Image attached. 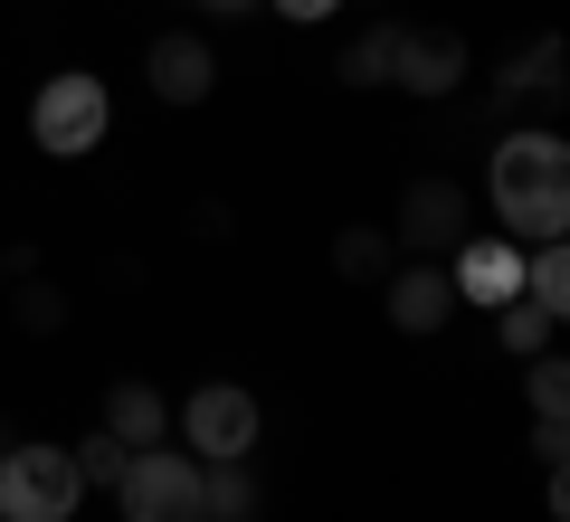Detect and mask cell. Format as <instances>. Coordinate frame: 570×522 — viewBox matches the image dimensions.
<instances>
[{"mask_svg":"<svg viewBox=\"0 0 570 522\" xmlns=\"http://www.w3.org/2000/svg\"><path fill=\"white\" fill-rule=\"evenodd\" d=\"M105 134H115V96H105V77H86V67H58V77L29 96V142H39L48 161H86Z\"/></svg>","mask_w":570,"mask_h":522,"instance_id":"2","label":"cell"},{"mask_svg":"<svg viewBox=\"0 0 570 522\" xmlns=\"http://www.w3.org/2000/svg\"><path fill=\"white\" fill-rule=\"evenodd\" d=\"M494 333H504V352H513V362H532V352H551V314H542L532 295L494 304Z\"/></svg>","mask_w":570,"mask_h":522,"instance_id":"18","label":"cell"},{"mask_svg":"<svg viewBox=\"0 0 570 522\" xmlns=\"http://www.w3.org/2000/svg\"><path fill=\"white\" fill-rule=\"evenodd\" d=\"M266 10H276V20H295V29H324L333 10H352V0H266Z\"/></svg>","mask_w":570,"mask_h":522,"instance_id":"22","label":"cell"},{"mask_svg":"<svg viewBox=\"0 0 570 522\" xmlns=\"http://www.w3.org/2000/svg\"><path fill=\"white\" fill-rule=\"evenodd\" d=\"M257 437H266V408H257V390L247 381H200L181 400V446L200 465H219V456H257Z\"/></svg>","mask_w":570,"mask_h":522,"instance_id":"5","label":"cell"},{"mask_svg":"<svg viewBox=\"0 0 570 522\" xmlns=\"http://www.w3.org/2000/svg\"><path fill=\"white\" fill-rule=\"evenodd\" d=\"M124 522H209V465L200 456H171L163 446H134V465L115 475Z\"/></svg>","mask_w":570,"mask_h":522,"instance_id":"3","label":"cell"},{"mask_svg":"<svg viewBox=\"0 0 570 522\" xmlns=\"http://www.w3.org/2000/svg\"><path fill=\"white\" fill-rule=\"evenodd\" d=\"M0 295H10V257H0Z\"/></svg>","mask_w":570,"mask_h":522,"instance_id":"26","label":"cell"},{"mask_svg":"<svg viewBox=\"0 0 570 522\" xmlns=\"http://www.w3.org/2000/svg\"><path fill=\"white\" fill-rule=\"evenodd\" d=\"M190 238H200V247H228V238H238V209H228V200H190Z\"/></svg>","mask_w":570,"mask_h":522,"instance_id":"21","label":"cell"},{"mask_svg":"<svg viewBox=\"0 0 570 522\" xmlns=\"http://www.w3.org/2000/svg\"><path fill=\"white\" fill-rule=\"evenodd\" d=\"M485 200H494V238L513 247L570 238V142L551 124H504L485 161Z\"/></svg>","mask_w":570,"mask_h":522,"instance_id":"1","label":"cell"},{"mask_svg":"<svg viewBox=\"0 0 570 522\" xmlns=\"http://www.w3.org/2000/svg\"><path fill=\"white\" fill-rule=\"evenodd\" d=\"M190 10H209V20H238V10H257V0H190Z\"/></svg>","mask_w":570,"mask_h":522,"instance_id":"25","label":"cell"},{"mask_svg":"<svg viewBox=\"0 0 570 522\" xmlns=\"http://www.w3.org/2000/svg\"><path fill=\"white\" fill-rule=\"evenodd\" d=\"M390 266H400V238H390V228H362V219L333 228V276L343 285H381Z\"/></svg>","mask_w":570,"mask_h":522,"instance_id":"14","label":"cell"},{"mask_svg":"<svg viewBox=\"0 0 570 522\" xmlns=\"http://www.w3.org/2000/svg\"><path fill=\"white\" fill-rule=\"evenodd\" d=\"M400 39H409V20H371L362 39H352L343 58H333V77H343V86H362V96H371V86H400Z\"/></svg>","mask_w":570,"mask_h":522,"instance_id":"12","label":"cell"},{"mask_svg":"<svg viewBox=\"0 0 570 522\" xmlns=\"http://www.w3.org/2000/svg\"><path fill=\"white\" fill-rule=\"evenodd\" d=\"M542 96L551 105L570 96V48L561 39H523L504 67H494V105H504V115H513V105H542Z\"/></svg>","mask_w":570,"mask_h":522,"instance_id":"11","label":"cell"},{"mask_svg":"<svg viewBox=\"0 0 570 522\" xmlns=\"http://www.w3.org/2000/svg\"><path fill=\"white\" fill-rule=\"evenodd\" d=\"M390 238H400L409 257H456V247L475 238V209H466V190H456L448 171L409 181V190H400V228H390Z\"/></svg>","mask_w":570,"mask_h":522,"instance_id":"6","label":"cell"},{"mask_svg":"<svg viewBox=\"0 0 570 522\" xmlns=\"http://www.w3.org/2000/svg\"><path fill=\"white\" fill-rule=\"evenodd\" d=\"M542 475H551V522H570V456H561V465H542Z\"/></svg>","mask_w":570,"mask_h":522,"instance_id":"24","label":"cell"},{"mask_svg":"<svg viewBox=\"0 0 570 522\" xmlns=\"http://www.w3.org/2000/svg\"><path fill=\"white\" fill-rule=\"evenodd\" d=\"M0 446H10V437H0Z\"/></svg>","mask_w":570,"mask_h":522,"instance_id":"27","label":"cell"},{"mask_svg":"<svg viewBox=\"0 0 570 522\" xmlns=\"http://www.w3.org/2000/svg\"><path fill=\"white\" fill-rule=\"evenodd\" d=\"M381 304H390V323H400L409 342H428V333H448L456 285H448V266H390V276H381Z\"/></svg>","mask_w":570,"mask_h":522,"instance_id":"9","label":"cell"},{"mask_svg":"<svg viewBox=\"0 0 570 522\" xmlns=\"http://www.w3.org/2000/svg\"><path fill=\"white\" fill-rule=\"evenodd\" d=\"M142 86H153L163 105H209L219 58H209V39H190V29H163V39L142 48Z\"/></svg>","mask_w":570,"mask_h":522,"instance_id":"7","label":"cell"},{"mask_svg":"<svg viewBox=\"0 0 570 522\" xmlns=\"http://www.w3.org/2000/svg\"><path fill=\"white\" fill-rule=\"evenodd\" d=\"M67 456H77V475H86V484H105V494H115V475H124V465H134V446H124L115 427L96 418V437H77V446H67Z\"/></svg>","mask_w":570,"mask_h":522,"instance_id":"19","label":"cell"},{"mask_svg":"<svg viewBox=\"0 0 570 522\" xmlns=\"http://www.w3.org/2000/svg\"><path fill=\"white\" fill-rule=\"evenodd\" d=\"M523 295L542 304L551 323H570V238H551V247H523Z\"/></svg>","mask_w":570,"mask_h":522,"instance_id":"16","label":"cell"},{"mask_svg":"<svg viewBox=\"0 0 570 522\" xmlns=\"http://www.w3.org/2000/svg\"><path fill=\"white\" fill-rule=\"evenodd\" d=\"M448 285H456V304H513L523 295V247L513 238H466L456 266H448Z\"/></svg>","mask_w":570,"mask_h":522,"instance_id":"10","label":"cell"},{"mask_svg":"<svg viewBox=\"0 0 570 522\" xmlns=\"http://www.w3.org/2000/svg\"><path fill=\"white\" fill-rule=\"evenodd\" d=\"M466 39L456 29H409L400 39V96H419V105H448L456 86H466Z\"/></svg>","mask_w":570,"mask_h":522,"instance_id":"8","label":"cell"},{"mask_svg":"<svg viewBox=\"0 0 570 522\" xmlns=\"http://www.w3.org/2000/svg\"><path fill=\"white\" fill-rule=\"evenodd\" d=\"M532 456L561 465V456H570V418H532Z\"/></svg>","mask_w":570,"mask_h":522,"instance_id":"23","label":"cell"},{"mask_svg":"<svg viewBox=\"0 0 570 522\" xmlns=\"http://www.w3.org/2000/svg\"><path fill=\"white\" fill-rule=\"evenodd\" d=\"M523 400H532V418H570V362L532 352V362H523Z\"/></svg>","mask_w":570,"mask_h":522,"instance_id":"20","label":"cell"},{"mask_svg":"<svg viewBox=\"0 0 570 522\" xmlns=\"http://www.w3.org/2000/svg\"><path fill=\"white\" fill-rule=\"evenodd\" d=\"M209 522H257V475H247V456L209 465Z\"/></svg>","mask_w":570,"mask_h":522,"instance_id":"17","label":"cell"},{"mask_svg":"<svg viewBox=\"0 0 570 522\" xmlns=\"http://www.w3.org/2000/svg\"><path fill=\"white\" fill-rule=\"evenodd\" d=\"M86 494L77 456L48 437H20V446H0V522H67Z\"/></svg>","mask_w":570,"mask_h":522,"instance_id":"4","label":"cell"},{"mask_svg":"<svg viewBox=\"0 0 570 522\" xmlns=\"http://www.w3.org/2000/svg\"><path fill=\"white\" fill-rule=\"evenodd\" d=\"M0 304L20 314L29 342H58L67 333V285H48V276H10V295H0Z\"/></svg>","mask_w":570,"mask_h":522,"instance_id":"15","label":"cell"},{"mask_svg":"<svg viewBox=\"0 0 570 522\" xmlns=\"http://www.w3.org/2000/svg\"><path fill=\"white\" fill-rule=\"evenodd\" d=\"M105 427H115L124 446H163L171 437V408H163L153 381H115V390H105Z\"/></svg>","mask_w":570,"mask_h":522,"instance_id":"13","label":"cell"}]
</instances>
